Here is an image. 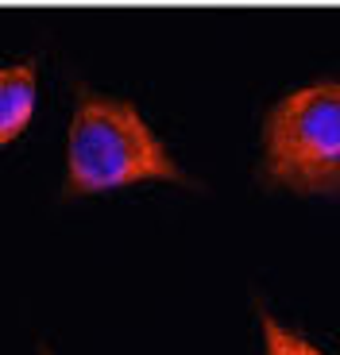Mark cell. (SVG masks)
Wrapping results in <instances>:
<instances>
[{
  "mask_svg": "<svg viewBox=\"0 0 340 355\" xmlns=\"http://www.w3.org/2000/svg\"><path fill=\"white\" fill-rule=\"evenodd\" d=\"M39 355H51V352H46V347H39Z\"/></svg>",
  "mask_w": 340,
  "mask_h": 355,
  "instance_id": "obj_5",
  "label": "cell"
},
{
  "mask_svg": "<svg viewBox=\"0 0 340 355\" xmlns=\"http://www.w3.org/2000/svg\"><path fill=\"white\" fill-rule=\"evenodd\" d=\"M35 97H39V66L35 58L0 66V147L27 132L31 116H35Z\"/></svg>",
  "mask_w": 340,
  "mask_h": 355,
  "instance_id": "obj_3",
  "label": "cell"
},
{
  "mask_svg": "<svg viewBox=\"0 0 340 355\" xmlns=\"http://www.w3.org/2000/svg\"><path fill=\"white\" fill-rule=\"evenodd\" d=\"M260 186L298 197H340V78L298 85L267 108Z\"/></svg>",
  "mask_w": 340,
  "mask_h": 355,
  "instance_id": "obj_2",
  "label": "cell"
},
{
  "mask_svg": "<svg viewBox=\"0 0 340 355\" xmlns=\"http://www.w3.org/2000/svg\"><path fill=\"white\" fill-rule=\"evenodd\" d=\"M139 182L194 186V178L178 166V159L132 101L97 89H78L74 120L66 132L62 193L93 197Z\"/></svg>",
  "mask_w": 340,
  "mask_h": 355,
  "instance_id": "obj_1",
  "label": "cell"
},
{
  "mask_svg": "<svg viewBox=\"0 0 340 355\" xmlns=\"http://www.w3.org/2000/svg\"><path fill=\"white\" fill-rule=\"evenodd\" d=\"M260 329H263V355H321L305 336L278 324L271 313H260Z\"/></svg>",
  "mask_w": 340,
  "mask_h": 355,
  "instance_id": "obj_4",
  "label": "cell"
}]
</instances>
